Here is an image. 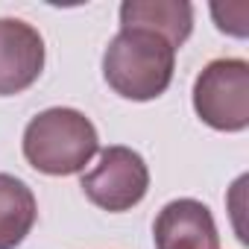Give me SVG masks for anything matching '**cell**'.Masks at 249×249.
I'll return each instance as SVG.
<instances>
[{
	"label": "cell",
	"instance_id": "3",
	"mask_svg": "<svg viewBox=\"0 0 249 249\" xmlns=\"http://www.w3.org/2000/svg\"><path fill=\"white\" fill-rule=\"evenodd\" d=\"M194 111L217 132H243L249 126V62H208L194 82Z\"/></svg>",
	"mask_w": 249,
	"mask_h": 249
},
{
	"label": "cell",
	"instance_id": "6",
	"mask_svg": "<svg viewBox=\"0 0 249 249\" xmlns=\"http://www.w3.org/2000/svg\"><path fill=\"white\" fill-rule=\"evenodd\" d=\"M156 249H217V223L205 202L182 196L167 202L153 226Z\"/></svg>",
	"mask_w": 249,
	"mask_h": 249
},
{
	"label": "cell",
	"instance_id": "4",
	"mask_svg": "<svg viewBox=\"0 0 249 249\" xmlns=\"http://www.w3.org/2000/svg\"><path fill=\"white\" fill-rule=\"evenodd\" d=\"M79 188L97 208L120 214L135 208L147 196L150 167L141 159V153H135L132 147L114 144L100 153V164L82 176Z\"/></svg>",
	"mask_w": 249,
	"mask_h": 249
},
{
	"label": "cell",
	"instance_id": "7",
	"mask_svg": "<svg viewBox=\"0 0 249 249\" xmlns=\"http://www.w3.org/2000/svg\"><path fill=\"white\" fill-rule=\"evenodd\" d=\"M120 30H147L179 50L194 33V6L188 0H126L120 6Z\"/></svg>",
	"mask_w": 249,
	"mask_h": 249
},
{
	"label": "cell",
	"instance_id": "2",
	"mask_svg": "<svg viewBox=\"0 0 249 249\" xmlns=\"http://www.w3.org/2000/svg\"><path fill=\"white\" fill-rule=\"evenodd\" d=\"M100 135L94 123L68 106L38 111L24 129V159L47 176H73L97 156Z\"/></svg>",
	"mask_w": 249,
	"mask_h": 249
},
{
	"label": "cell",
	"instance_id": "8",
	"mask_svg": "<svg viewBox=\"0 0 249 249\" xmlns=\"http://www.w3.org/2000/svg\"><path fill=\"white\" fill-rule=\"evenodd\" d=\"M38 202L30 185L12 173H0V249H18L33 231Z\"/></svg>",
	"mask_w": 249,
	"mask_h": 249
},
{
	"label": "cell",
	"instance_id": "1",
	"mask_svg": "<svg viewBox=\"0 0 249 249\" xmlns=\"http://www.w3.org/2000/svg\"><path fill=\"white\" fill-rule=\"evenodd\" d=\"M176 71V50L156 33L120 30L103 53V76L123 100L147 103L161 97Z\"/></svg>",
	"mask_w": 249,
	"mask_h": 249
},
{
	"label": "cell",
	"instance_id": "5",
	"mask_svg": "<svg viewBox=\"0 0 249 249\" xmlns=\"http://www.w3.org/2000/svg\"><path fill=\"white\" fill-rule=\"evenodd\" d=\"M44 71V38L21 18H0V97L36 85Z\"/></svg>",
	"mask_w": 249,
	"mask_h": 249
}]
</instances>
